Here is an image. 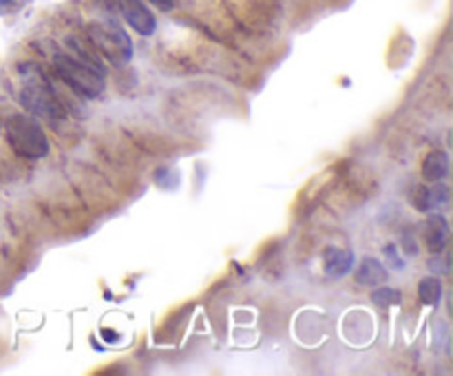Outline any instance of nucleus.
<instances>
[{"label": "nucleus", "mask_w": 453, "mask_h": 376, "mask_svg": "<svg viewBox=\"0 0 453 376\" xmlns=\"http://www.w3.org/2000/svg\"><path fill=\"white\" fill-rule=\"evenodd\" d=\"M51 66L53 71H56L58 78H60L71 91L78 93L80 97L96 100V97H100L102 93H104V69L80 47H75V53H56Z\"/></svg>", "instance_id": "f257e3e1"}, {"label": "nucleus", "mask_w": 453, "mask_h": 376, "mask_svg": "<svg viewBox=\"0 0 453 376\" xmlns=\"http://www.w3.org/2000/svg\"><path fill=\"white\" fill-rule=\"evenodd\" d=\"M18 73H20V91H18V97H20V104L31 115L51 119V122L66 118L65 104H62L58 93L53 91V87L49 84V80L44 78L38 66L22 65L18 69Z\"/></svg>", "instance_id": "f03ea898"}, {"label": "nucleus", "mask_w": 453, "mask_h": 376, "mask_svg": "<svg viewBox=\"0 0 453 376\" xmlns=\"http://www.w3.org/2000/svg\"><path fill=\"white\" fill-rule=\"evenodd\" d=\"M4 135H7L9 146L16 150L20 157L27 159H42L49 155V137L44 128L40 127L38 119L31 115H9L4 122Z\"/></svg>", "instance_id": "7ed1b4c3"}, {"label": "nucleus", "mask_w": 453, "mask_h": 376, "mask_svg": "<svg viewBox=\"0 0 453 376\" xmlns=\"http://www.w3.org/2000/svg\"><path fill=\"white\" fill-rule=\"evenodd\" d=\"M88 40L96 47L97 53L106 58L111 65L124 66L131 62L133 58V42L128 38L127 31L113 20H100L91 22L87 29Z\"/></svg>", "instance_id": "20e7f679"}, {"label": "nucleus", "mask_w": 453, "mask_h": 376, "mask_svg": "<svg viewBox=\"0 0 453 376\" xmlns=\"http://www.w3.org/2000/svg\"><path fill=\"white\" fill-rule=\"evenodd\" d=\"M411 202L420 212L445 211L451 202L449 186H445L442 181H432V186H416L411 193Z\"/></svg>", "instance_id": "39448f33"}, {"label": "nucleus", "mask_w": 453, "mask_h": 376, "mask_svg": "<svg viewBox=\"0 0 453 376\" xmlns=\"http://www.w3.org/2000/svg\"><path fill=\"white\" fill-rule=\"evenodd\" d=\"M119 12H122L124 20L131 25L140 35H153L157 29V20H155L153 12L146 7L142 0H118Z\"/></svg>", "instance_id": "423d86ee"}, {"label": "nucleus", "mask_w": 453, "mask_h": 376, "mask_svg": "<svg viewBox=\"0 0 453 376\" xmlns=\"http://www.w3.org/2000/svg\"><path fill=\"white\" fill-rule=\"evenodd\" d=\"M423 242L432 255H441L449 242V221L438 212H429L423 226Z\"/></svg>", "instance_id": "0eeeda50"}, {"label": "nucleus", "mask_w": 453, "mask_h": 376, "mask_svg": "<svg viewBox=\"0 0 453 376\" xmlns=\"http://www.w3.org/2000/svg\"><path fill=\"white\" fill-rule=\"evenodd\" d=\"M354 268V252L349 248H327L323 252V270L330 279H341Z\"/></svg>", "instance_id": "6e6552de"}, {"label": "nucleus", "mask_w": 453, "mask_h": 376, "mask_svg": "<svg viewBox=\"0 0 453 376\" xmlns=\"http://www.w3.org/2000/svg\"><path fill=\"white\" fill-rule=\"evenodd\" d=\"M388 281V268L383 265V261H379L376 257H365L361 259L357 268V283L365 288H376L383 286Z\"/></svg>", "instance_id": "1a4fd4ad"}, {"label": "nucleus", "mask_w": 453, "mask_h": 376, "mask_svg": "<svg viewBox=\"0 0 453 376\" xmlns=\"http://www.w3.org/2000/svg\"><path fill=\"white\" fill-rule=\"evenodd\" d=\"M449 175V155L445 150H429L423 159V177L427 181H442Z\"/></svg>", "instance_id": "9d476101"}, {"label": "nucleus", "mask_w": 453, "mask_h": 376, "mask_svg": "<svg viewBox=\"0 0 453 376\" xmlns=\"http://www.w3.org/2000/svg\"><path fill=\"white\" fill-rule=\"evenodd\" d=\"M418 296L425 305H432V308H438L442 299V283L438 277H425L423 281L418 283Z\"/></svg>", "instance_id": "9b49d317"}, {"label": "nucleus", "mask_w": 453, "mask_h": 376, "mask_svg": "<svg viewBox=\"0 0 453 376\" xmlns=\"http://www.w3.org/2000/svg\"><path fill=\"white\" fill-rule=\"evenodd\" d=\"M372 301H374L379 308H392V305L401 303L403 296H401V292L394 290V288L376 286V290L372 292Z\"/></svg>", "instance_id": "f8f14e48"}, {"label": "nucleus", "mask_w": 453, "mask_h": 376, "mask_svg": "<svg viewBox=\"0 0 453 376\" xmlns=\"http://www.w3.org/2000/svg\"><path fill=\"white\" fill-rule=\"evenodd\" d=\"M29 4V0H0V16H12L18 13L20 9H25Z\"/></svg>", "instance_id": "ddd939ff"}, {"label": "nucleus", "mask_w": 453, "mask_h": 376, "mask_svg": "<svg viewBox=\"0 0 453 376\" xmlns=\"http://www.w3.org/2000/svg\"><path fill=\"white\" fill-rule=\"evenodd\" d=\"M383 255L388 257V264L392 265L394 270H403V268H405V261L401 259V255H398V248L394 246V243H389V246H385Z\"/></svg>", "instance_id": "4468645a"}, {"label": "nucleus", "mask_w": 453, "mask_h": 376, "mask_svg": "<svg viewBox=\"0 0 453 376\" xmlns=\"http://www.w3.org/2000/svg\"><path fill=\"white\" fill-rule=\"evenodd\" d=\"M401 246L405 248L407 255H411V257L418 255V243H416L414 233H410V230H407V233L401 237Z\"/></svg>", "instance_id": "2eb2a0df"}, {"label": "nucleus", "mask_w": 453, "mask_h": 376, "mask_svg": "<svg viewBox=\"0 0 453 376\" xmlns=\"http://www.w3.org/2000/svg\"><path fill=\"white\" fill-rule=\"evenodd\" d=\"M150 3L157 9H162V12H171V9L175 7V0H150Z\"/></svg>", "instance_id": "dca6fc26"}]
</instances>
